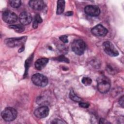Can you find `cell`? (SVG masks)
<instances>
[{"label": "cell", "instance_id": "3", "mask_svg": "<svg viewBox=\"0 0 124 124\" xmlns=\"http://www.w3.org/2000/svg\"><path fill=\"white\" fill-rule=\"evenodd\" d=\"M17 114L16 109L12 107H7L2 111L1 116L5 121H12L16 118Z\"/></svg>", "mask_w": 124, "mask_h": 124}, {"label": "cell", "instance_id": "1", "mask_svg": "<svg viewBox=\"0 0 124 124\" xmlns=\"http://www.w3.org/2000/svg\"><path fill=\"white\" fill-rule=\"evenodd\" d=\"M110 88L109 80L105 76H101L97 79L98 90L102 93L108 92Z\"/></svg>", "mask_w": 124, "mask_h": 124}, {"label": "cell", "instance_id": "11", "mask_svg": "<svg viewBox=\"0 0 124 124\" xmlns=\"http://www.w3.org/2000/svg\"><path fill=\"white\" fill-rule=\"evenodd\" d=\"M19 20L23 25L29 24L32 21L31 15L27 12H23L19 16Z\"/></svg>", "mask_w": 124, "mask_h": 124}, {"label": "cell", "instance_id": "20", "mask_svg": "<svg viewBox=\"0 0 124 124\" xmlns=\"http://www.w3.org/2000/svg\"><path fill=\"white\" fill-rule=\"evenodd\" d=\"M60 39L61 41H62L64 43H67L68 42V37L66 35H62L60 37Z\"/></svg>", "mask_w": 124, "mask_h": 124}, {"label": "cell", "instance_id": "8", "mask_svg": "<svg viewBox=\"0 0 124 124\" xmlns=\"http://www.w3.org/2000/svg\"><path fill=\"white\" fill-rule=\"evenodd\" d=\"M91 32L95 36L102 37L105 36L107 34L108 30L103 25L98 24L92 29Z\"/></svg>", "mask_w": 124, "mask_h": 124}, {"label": "cell", "instance_id": "25", "mask_svg": "<svg viewBox=\"0 0 124 124\" xmlns=\"http://www.w3.org/2000/svg\"><path fill=\"white\" fill-rule=\"evenodd\" d=\"M108 122L106 120H105L104 119H101L100 120V124H104V123H108Z\"/></svg>", "mask_w": 124, "mask_h": 124}, {"label": "cell", "instance_id": "12", "mask_svg": "<svg viewBox=\"0 0 124 124\" xmlns=\"http://www.w3.org/2000/svg\"><path fill=\"white\" fill-rule=\"evenodd\" d=\"M29 5L32 9L39 11L43 9L45 6V4L42 0H33L29 1Z\"/></svg>", "mask_w": 124, "mask_h": 124}, {"label": "cell", "instance_id": "23", "mask_svg": "<svg viewBox=\"0 0 124 124\" xmlns=\"http://www.w3.org/2000/svg\"><path fill=\"white\" fill-rule=\"evenodd\" d=\"M79 105L80 107L84 108H87L89 106V104L86 103H83V102H80L79 104Z\"/></svg>", "mask_w": 124, "mask_h": 124}, {"label": "cell", "instance_id": "7", "mask_svg": "<svg viewBox=\"0 0 124 124\" xmlns=\"http://www.w3.org/2000/svg\"><path fill=\"white\" fill-rule=\"evenodd\" d=\"M2 19L7 23L12 24L17 20V15L10 11H5L2 14Z\"/></svg>", "mask_w": 124, "mask_h": 124}, {"label": "cell", "instance_id": "9", "mask_svg": "<svg viewBox=\"0 0 124 124\" xmlns=\"http://www.w3.org/2000/svg\"><path fill=\"white\" fill-rule=\"evenodd\" d=\"M49 111L48 108L47 106H44L36 108L34 112V114L37 118H43L46 117L48 115Z\"/></svg>", "mask_w": 124, "mask_h": 124}, {"label": "cell", "instance_id": "14", "mask_svg": "<svg viewBox=\"0 0 124 124\" xmlns=\"http://www.w3.org/2000/svg\"><path fill=\"white\" fill-rule=\"evenodd\" d=\"M65 7V1L63 0H58L57 1V14L60 15L62 14L64 10Z\"/></svg>", "mask_w": 124, "mask_h": 124}, {"label": "cell", "instance_id": "6", "mask_svg": "<svg viewBox=\"0 0 124 124\" xmlns=\"http://www.w3.org/2000/svg\"><path fill=\"white\" fill-rule=\"evenodd\" d=\"M103 47L104 51L110 56L115 57L119 55V52L114 46L109 41L104 42L103 44Z\"/></svg>", "mask_w": 124, "mask_h": 124}, {"label": "cell", "instance_id": "22", "mask_svg": "<svg viewBox=\"0 0 124 124\" xmlns=\"http://www.w3.org/2000/svg\"><path fill=\"white\" fill-rule=\"evenodd\" d=\"M52 123H53V124H65L66 123L61 120L56 119L54 120L52 122Z\"/></svg>", "mask_w": 124, "mask_h": 124}, {"label": "cell", "instance_id": "15", "mask_svg": "<svg viewBox=\"0 0 124 124\" xmlns=\"http://www.w3.org/2000/svg\"><path fill=\"white\" fill-rule=\"evenodd\" d=\"M43 21V20L40 16L38 14H37L34 17V20L33 22L32 27L34 29H36L37 28L38 24L41 23Z\"/></svg>", "mask_w": 124, "mask_h": 124}, {"label": "cell", "instance_id": "21", "mask_svg": "<svg viewBox=\"0 0 124 124\" xmlns=\"http://www.w3.org/2000/svg\"><path fill=\"white\" fill-rule=\"evenodd\" d=\"M58 60L60 61H62V62H69V60L66 58L64 57L63 56H61L59 57L58 58Z\"/></svg>", "mask_w": 124, "mask_h": 124}, {"label": "cell", "instance_id": "16", "mask_svg": "<svg viewBox=\"0 0 124 124\" xmlns=\"http://www.w3.org/2000/svg\"><path fill=\"white\" fill-rule=\"evenodd\" d=\"M9 28L14 30L16 32H21L25 30L24 27L21 25H12L9 26Z\"/></svg>", "mask_w": 124, "mask_h": 124}, {"label": "cell", "instance_id": "10", "mask_svg": "<svg viewBox=\"0 0 124 124\" xmlns=\"http://www.w3.org/2000/svg\"><path fill=\"white\" fill-rule=\"evenodd\" d=\"M84 11L85 13L90 16H98L100 13L99 7L95 5H87L85 7Z\"/></svg>", "mask_w": 124, "mask_h": 124}, {"label": "cell", "instance_id": "5", "mask_svg": "<svg viewBox=\"0 0 124 124\" xmlns=\"http://www.w3.org/2000/svg\"><path fill=\"white\" fill-rule=\"evenodd\" d=\"M31 80L34 84L39 87H45L48 83V79L44 75L37 73L31 77Z\"/></svg>", "mask_w": 124, "mask_h": 124}, {"label": "cell", "instance_id": "27", "mask_svg": "<svg viewBox=\"0 0 124 124\" xmlns=\"http://www.w3.org/2000/svg\"><path fill=\"white\" fill-rule=\"evenodd\" d=\"M24 50V46H22L21 48L19 49V52H21V51H23Z\"/></svg>", "mask_w": 124, "mask_h": 124}, {"label": "cell", "instance_id": "4", "mask_svg": "<svg viewBox=\"0 0 124 124\" xmlns=\"http://www.w3.org/2000/svg\"><path fill=\"white\" fill-rule=\"evenodd\" d=\"M27 39V36L7 38L5 40V44L9 47H14L23 45Z\"/></svg>", "mask_w": 124, "mask_h": 124}, {"label": "cell", "instance_id": "2", "mask_svg": "<svg viewBox=\"0 0 124 124\" xmlns=\"http://www.w3.org/2000/svg\"><path fill=\"white\" fill-rule=\"evenodd\" d=\"M73 51L78 55H82L86 49V44L85 42L80 39L74 41L71 45Z\"/></svg>", "mask_w": 124, "mask_h": 124}, {"label": "cell", "instance_id": "17", "mask_svg": "<svg viewBox=\"0 0 124 124\" xmlns=\"http://www.w3.org/2000/svg\"><path fill=\"white\" fill-rule=\"evenodd\" d=\"M10 6L14 8H17L20 5L21 1L19 0H11L9 1Z\"/></svg>", "mask_w": 124, "mask_h": 124}, {"label": "cell", "instance_id": "24", "mask_svg": "<svg viewBox=\"0 0 124 124\" xmlns=\"http://www.w3.org/2000/svg\"><path fill=\"white\" fill-rule=\"evenodd\" d=\"M119 103L120 104V105L123 107L124 106V96H122L119 99Z\"/></svg>", "mask_w": 124, "mask_h": 124}, {"label": "cell", "instance_id": "19", "mask_svg": "<svg viewBox=\"0 0 124 124\" xmlns=\"http://www.w3.org/2000/svg\"><path fill=\"white\" fill-rule=\"evenodd\" d=\"M81 81L82 83L85 85V86H88L90 85L92 82V79L89 78V77H84L82 78Z\"/></svg>", "mask_w": 124, "mask_h": 124}, {"label": "cell", "instance_id": "13", "mask_svg": "<svg viewBox=\"0 0 124 124\" xmlns=\"http://www.w3.org/2000/svg\"><path fill=\"white\" fill-rule=\"evenodd\" d=\"M48 62V59L47 58H40L38 59L35 62V67L38 70L43 69Z\"/></svg>", "mask_w": 124, "mask_h": 124}, {"label": "cell", "instance_id": "18", "mask_svg": "<svg viewBox=\"0 0 124 124\" xmlns=\"http://www.w3.org/2000/svg\"><path fill=\"white\" fill-rule=\"evenodd\" d=\"M69 97L71 100L76 102H80L81 101V99L78 97L74 93V92L71 90L70 92L69 93Z\"/></svg>", "mask_w": 124, "mask_h": 124}, {"label": "cell", "instance_id": "26", "mask_svg": "<svg viewBox=\"0 0 124 124\" xmlns=\"http://www.w3.org/2000/svg\"><path fill=\"white\" fill-rule=\"evenodd\" d=\"M72 15H73V12L72 11H68L65 14V15L67 16H72Z\"/></svg>", "mask_w": 124, "mask_h": 124}]
</instances>
